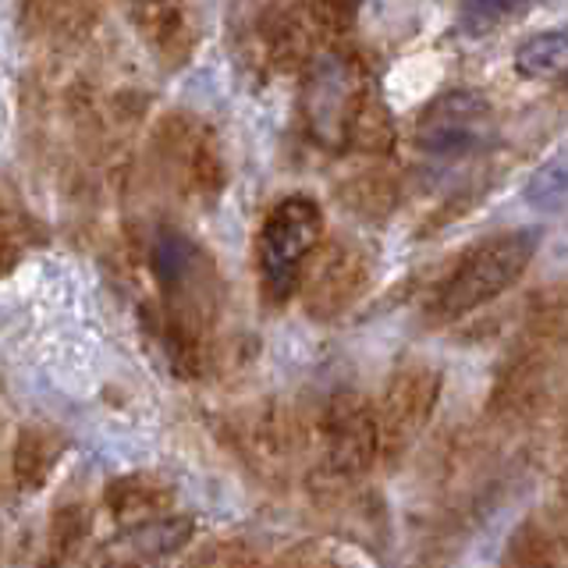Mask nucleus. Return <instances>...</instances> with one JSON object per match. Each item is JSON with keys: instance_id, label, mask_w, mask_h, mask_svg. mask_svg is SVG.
Instances as JSON below:
<instances>
[{"instance_id": "nucleus-4", "label": "nucleus", "mask_w": 568, "mask_h": 568, "mask_svg": "<svg viewBox=\"0 0 568 568\" xmlns=\"http://www.w3.org/2000/svg\"><path fill=\"white\" fill-rule=\"evenodd\" d=\"M416 146L434 156L484 153L494 142V106L476 89H444L416 118Z\"/></svg>"}, {"instance_id": "nucleus-14", "label": "nucleus", "mask_w": 568, "mask_h": 568, "mask_svg": "<svg viewBox=\"0 0 568 568\" xmlns=\"http://www.w3.org/2000/svg\"><path fill=\"white\" fill-rule=\"evenodd\" d=\"M89 508L85 505H64L53 511V523H50V550H53V561H64L71 558L75 550L85 544L89 537Z\"/></svg>"}, {"instance_id": "nucleus-10", "label": "nucleus", "mask_w": 568, "mask_h": 568, "mask_svg": "<svg viewBox=\"0 0 568 568\" xmlns=\"http://www.w3.org/2000/svg\"><path fill=\"white\" fill-rule=\"evenodd\" d=\"M192 537V519H178V515H156L132 529H124L114 540L118 550H129V561H150L164 558Z\"/></svg>"}, {"instance_id": "nucleus-2", "label": "nucleus", "mask_w": 568, "mask_h": 568, "mask_svg": "<svg viewBox=\"0 0 568 568\" xmlns=\"http://www.w3.org/2000/svg\"><path fill=\"white\" fill-rule=\"evenodd\" d=\"M324 235V210L310 195H288L281 200L260 227V284L271 302L292 298L298 288L306 260Z\"/></svg>"}, {"instance_id": "nucleus-8", "label": "nucleus", "mask_w": 568, "mask_h": 568, "mask_svg": "<svg viewBox=\"0 0 568 568\" xmlns=\"http://www.w3.org/2000/svg\"><path fill=\"white\" fill-rule=\"evenodd\" d=\"M437 395V377L430 369H402L387 390V430L390 434H413L423 426Z\"/></svg>"}, {"instance_id": "nucleus-11", "label": "nucleus", "mask_w": 568, "mask_h": 568, "mask_svg": "<svg viewBox=\"0 0 568 568\" xmlns=\"http://www.w3.org/2000/svg\"><path fill=\"white\" fill-rule=\"evenodd\" d=\"M168 505H171V490L153 476H121L111 479V487H106V508L124 523L156 519Z\"/></svg>"}, {"instance_id": "nucleus-17", "label": "nucleus", "mask_w": 568, "mask_h": 568, "mask_svg": "<svg viewBox=\"0 0 568 568\" xmlns=\"http://www.w3.org/2000/svg\"><path fill=\"white\" fill-rule=\"evenodd\" d=\"M565 82H568V75H565Z\"/></svg>"}, {"instance_id": "nucleus-3", "label": "nucleus", "mask_w": 568, "mask_h": 568, "mask_svg": "<svg viewBox=\"0 0 568 568\" xmlns=\"http://www.w3.org/2000/svg\"><path fill=\"white\" fill-rule=\"evenodd\" d=\"M369 100L363 97L359 68L348 58L324 53L316 58L306 82H302V121L313 142L327 150H342L366 114Z\"/></svg>"}, {"instance_id": "nucleus-5", "label": "nucleus", "mask_w": 568, "mask_h": 568, "mask_svg": "<svg viewBox=\"0 0 568 568\" xmlns=\"http://www.w3.org/2000/svg\"><path fill=\"white\" fill-rule=\"evenodd\" d=\"M160 150L168 156V171H174V182L189 189V192H217L221 185V160L213 142L195 132L192 124L174 121L164 129L160 139Z\"/></svg>"}, {"instance_id": "nucleus-9", "label": "nucleus", "mask_w": 568, "mask_h": 568, "mask_svg": "<svg viewBox=\"0 0 568 568\" xmlns=\"http://www.w3.org/2000/svg\"><path fill=\"white\" fill-rule=\"evenodd\" d=\"M377 423L363 405H345L331 423V458L337 469H363L377 452Z\"/></svg>"}, {"instance_id": "nucleus-13", "label": "nucleus", "mask_w": 568, "mask_h": 568, "mask_svg": "<svg viewBox=\"0 0 568 568\" xmlns=\"http://www.w3.org/2000/svg\"><path fill=\"white\" fill-rule=\"evenodd\" d=\"M526 203L540 213H550V217H565L568 213V142L529 174Z\"/></svg>"}, {"instance_id": "nucleus-15", "label": "nucleus", "mask_w": 568, "mask_h": 568, "mask_svg": "<svg viewBox=\"0 0 568 568\" xmlns=\"http://www.w3.org/2000/svg\"><path fill=\"white\" fill-rule=\"evenodd\" d=\"M29 245V224L11 203H0V277L11 274Z\"/></svg>"}, {"instance_id": "nucleus-1", "label": "nucleus", "mask_w": 568, "mask_h": 568, "mask_svg": "<svg viewBox=\"0 0 568 568\" xmlns=\"http://www.w3.org/2000/svg\"><path fill=\"white\" fill-rule=\"evenodd\" d=\"M537 248H540L537 227L501 231V235L473 245L469 253L458 260L452 277L440 284L437 313L444 320H458L479 306H487L497 295H505L511 284L526 274V266L537 256Z\"/></svg>"}, {"instance_id": "nucleus-12", "label": "nucleus", "mask_w": 568, "mask_h": 568, "mask_svg": "<svg viewBox=\"0 0 568 568\" xmlns=\"http://www.w3.org/2000/svg\"><path fill=\"white\" fill-rule=\"evenodd\" d=\"M515 71L529 82H550L568 75V29H550L529 36L515 50Z\"/></svg>"}, {"instance_id": "nucleus-16", "label": "nucleus", "mask_w": 568, "mask_h": 568, "mask_svg": "<svg viewBox=\"0 0 568 568\" xmlns=\"http://www.w3.org/2000/svg\"><path fill=\"white\" fill-rule=\"evenodd\" d=\"M523 0H458L462 8V26H466L473 36H479L484 29L497 26L505 14H511L515 8H519Z\"/></svg>"}, {"instance_id": "nucleus-7", "label": "nucleus", "mask_w": 568, "mask_h": 568, "mask_svg": "<svg viewBox=\"0 0 568 568\" xmlns=\"http://www.w3.org/2000/svg\"><path fill=\"white\" fill-rule=\"evenodd\" d=\"M97 14V0H22L18 22L26 36H43V40L64 43L75 40L89 29Z\"/></svg>"}, {"instance_id": "nucleus-6", "label": "nucleus", "mask_w": 568, "mask_h": 568, "mask_svg": "<svg viewBox=\"0 0 568 568\" xmlns=\"http://www.w3.org/2000/svg\"><path fill=\"white\" fill-rule=\"evenodd\" d=\"M61 455H64V437L58 430H50V426H22L11 452V473L18 490L26 494L43 490L53 469L61 466Z\"/></svg>"}]
</instances>
